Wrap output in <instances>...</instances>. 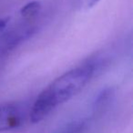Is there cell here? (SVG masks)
<instances>
[{
	"label": "cell",
	"mask_w": 133,
	"mask_h": 133,
	"mask_svg": "<svg viewBox=\"0 0 133 133\" xmlns=\"http://www.w3.org/2000/svg\"><path fill=\"white\" fill-rule=\"evenodd\" d=\"M96 63L89 61L76 66L54 79L34 101L29 111L32 123H38L53 110L76 97L91 80L96 70Z\"/></svg>",
	"instance_id": "cell-1"
},
{
	"label": "cell",
	"mask_w": 133,
	"mask_h": 133,
	"mask_svg": "<svg viewBox=\"0 0 133 133\" xmlns=\"http://www.w3.org/2000/svg\"><path fill=\"white\" fill-rule=\"evenodd\" d=\"M36 31L35 26L24 25L0 32V60L31 37Z\"/></svg>",
	"instance_id": "cell-2"
},
{
	"label": "cell",
	"mask_w": 133,
	"mask_h": 133,
	"mask_svg": "<svg viewBox=\"0 0 133 133\" xmlns=\"http://www.w3.org/2000/svg\"><path fill=\"white\" fill-rule=\"evenodd\" d=\"M24 116L21 108L14 103L0 104V132L17 129L22 124Z\"/></svg>",
	"instance_id": "cell-3"
},
{
	"label": "cell",
	"mask_w": 133,
	"mask_h": 133,
	"mask_svg": "<svg viewBox=\"0 0 133 133\" xmlns=\"http://www.w3.org/2000/svg\"><path fill=\"white\" fill-rule=\"evenodd\" d=\"M41 10V4L38 1H32L25 5L20 10V14L25 19H32L39 14Z\"/></svg>",
	"instance_id": "cell-4"
},
{
	"label": "cell",
	"mask_w": 133,
	"mask_h": 133,
	"mask_svg": "<svg viewBox=\"0 0 133 133\" xmlns=\"http://www.w3.org/2000/svg\"><path fill=\"white\" fill-rule=\"evenodd\" d=\"M85 128L86 124L84 121H74L64 127L58 133H83Z\"/></svg>",
	"instance_id": "cell-5"
},
{
	"label": "cell",
	"mask_w": 133,
	"mask_h": 133,
	"mask_svg": "<svg viewBox=\"0 0 133 133\" xmlns=\"http://www.w3.org/2000/svg\"><path fill=\"white\" fill-rule=\"evenodd\" d=\"M99 0H78V6L80 9L87 10L98 4Z\"/></svg>",
	"instance_id": "cell-6"
},
{
	"label": "cell",
	"mask_w": 133,
	"mask_h": 133,
	"mask_svg": "<svg viewBox=\"0 0 133 133\" xmlns=\"http://www.w3.org/2000/svg\"><path fill=\"white\" fill-rule=\"evenodd\" d=\"M9 22V17H0V32L4 31Z\"/></svg>",
	"instance_id": "cell-7"
}]
</instances>
